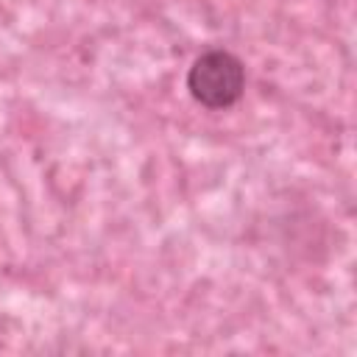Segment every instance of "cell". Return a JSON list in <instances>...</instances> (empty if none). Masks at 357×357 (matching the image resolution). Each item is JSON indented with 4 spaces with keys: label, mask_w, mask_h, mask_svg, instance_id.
Segmentation results:
<instances>
[{
    "label": "cell",
    "mask_w": 357,
    "mask_h": 357,
    "mask_svg": "<svg viewBox=\"0 0 357 357\" xmlns=\"http://www.w3.org/2000/svg\"><path fill=\"white\" fill-rule=\"evenodd\" d=\"M187 89L206 109H229L245 89L243 61L229 50H206L192 61Z\"/></svg>",
    "instance_id": "6da1fadb"
}]
</instances>
